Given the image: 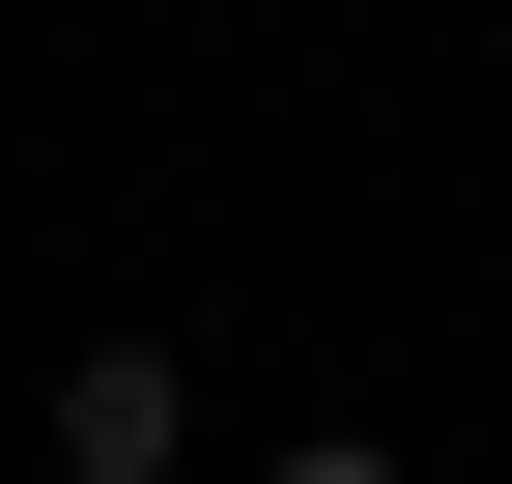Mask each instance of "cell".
<instances>
[{"label":"cell","instance_id":"7a4b0ae2","mask_svg":"<svg viewBox=\"0 0 512 484\" xmlns=\"http://www.w3.org/2000/svg\"><path fill=\"white\" fill-rule=\"evenodd\" d=\"M256 484H427V456H399V428H285Z\"/></svg>","mask_w":512,"mask_h":484},{"label":"cell","instance_id":"6da1fadb","mask_svg":"<svg viewBox=\"0 0 512 484\" xmlns=\"http://www.w3.org/2000/svg\"><path fill=\"white\" fill-rule=\"evenodd\" d=\"M57 484H200V371L171 342H86L57 371Z\"/></svg>","mask_w":512,"mask_h":484}]
</instances>
